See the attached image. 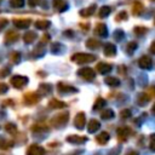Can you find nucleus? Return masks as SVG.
<instances>
[]
</instances>
